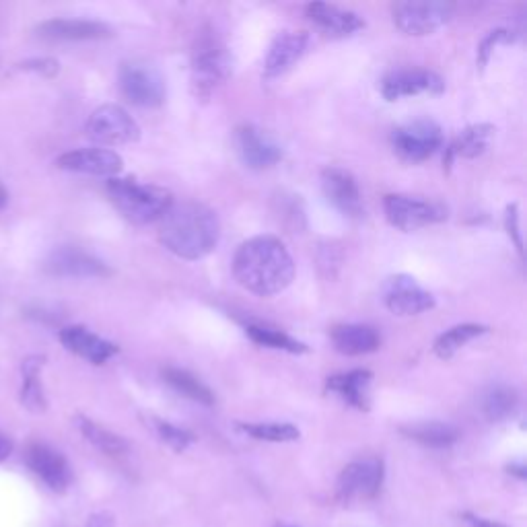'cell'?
<instances>
[{"mask_svg":"<svg viewBox=\"0 0 527 527\" xmlns=\"http://www.w3.org/2000/svg\"><path fill=\"white\" fill-rule=\"evenodd\" d=\"M237 283L258 297L283 293L295 278V262L285 243L272 235L252 237L233 258Z\"/></svg>","mask_w":527,"mask_h":527,"instance_id":"cell-1","label":"cell"},{"mask_svg":"<svg viewBox=\"0 0 527 527\" xmlns=\"http://www.w3.org/2000/svg\"><path fill=\"white\" fill-rule=\"evenodd\" d=\"M159 237L165 248L178 258L200 260L217 248L221 223L215 210L204 204H173L161 219Z\"/></svg>","mask_w":527,"mask_h":527,"instance_id":"cell-2","label":"cell"},{"mask_svg":"<svg viewBox=\"0 0 527 527\" xmlns=\"http://www.w3.org/2000/svg\"><path fill=\"white\" fill-rule=\"evenodd\" d=\"M108 194L122 217L134 225L161 221L173 206V196L169 190L153 184H140L132 178H112L108 182Z\"/></svg>","mask_w":527,"mask_h":527,"instance_id":"cell-3","label":"cell"},{"mask_svg":"<svg viewBox=\"0 0 527 527\" xmlns=\"http://www.w3.org/2000/svg\"><path fill=\"white\" fill-rule=\"evenodd\" d=\"M87 138L101 147L130 145L140 138V126L136 120L116 103L97 108L85 126Z\"/></svg>","mask_w":527,"mask_h":527,"instance_id":"cell-4","label":"cell"},{"mask_svg":"<svg viewBox=\"0 0 527 527\" xmlns=\"http://www.w3.org/2000/svg\"><path fill=\"white\" fill-rule=\"evenodd\" d=\"M231 73L227 50L213 38H202L192 60V91L206 99Z\"/></svg>","mask_w":527,"mask_h":527,"instance_id":"cell-5","label":"cell"},{"mask_svg":"<svg viewBox=\"0 0 527 527\" xmlns=\"http://www.w3.org/2000/svg\"><path fill=\"white\" fill-rule=\"evenodd\" d=\"M394 151L408 163H420L443 147V130L433 120H414L392 132Z\"/></svg>","mask_w":527,"mask_h":527,"instance_id":"cell-6","label":"cell"},{"mask_svg":"<svg viewBox=\"0 0 527 527\" xmlns=\"http://www.w3.org/2000/svg\"><path fill=\"white\" fill-rule=\"evenodd\" d=\"M455 7L439 0H412L394 7V23L406 35H429L453 17Z\"/></svg>","mask_w":527,"mask_h":527,"instance_id":"cell-7","label":"cell"},{"mask_svg":"<svg viewBox=\"0 0 527 527\" xmlns=\"http://www.w3.org/2000/svg\"><path fill=\"white\" fill-rule=\"evenodd\" d=\"M118 83L122 95L138 108H157L165 99V81L149 64H122Z\"/></svg>","mask_w":527,"mask_h":527,"instance_id":"cell-8","label":"cell"},{"mask_svg":"<svg viewBox=\"0 0 527 527\" xmlns=\"http://www.w3.org/2000/svg\"><path fill=\"white\" fill-rule=\"evenodd\" d=\"M383 208L385 217L400 231H416L447 219V210L441 204L400 194L385 196Z\"/></svg>","mask_w":527,"mask_h":527,"instance_id":"cell-9","label":"cell"},{"mask_svg":"<svg viewBox=\"0 0 527 527\" xmlns=\"http://www.w3.org/2000/svg\"><path fill=\"white\" fill-rule=\"evenodd\" d=\"M383 484V462L381 460H359L348 464L336 484L338 499L344 503L350 501H371L379 495Z\"/></svg>","mask_w":527,"mask_h":527,"instance_id":"cell-10","label":"cell"},{"mask_svg":"<svg viewBox=\"0 0 527 527\" xmlns=\"http://www.w3.org/2000/svg\"><path fill=\"white\" fill-rule=\"evenodd\" d=\"M383 303L394 315L410 318L435 307V297L420 287L408 274H396L385 280Z\"/></svg>","mask_w":527,"mask_h":527,"instance_id":"cell-11","label":"cell"},{"mask_svg":"<svg viewBox=\"0 0 527 527\" xmlns=\"http://www.w3.org/2000/svg\"><path fill=\"white\" fill-rule=\"evenodd\" d=\"M445 91V81L425 68H406L390 73L381 83V93L388 101H396L400 97H412L420 93L441 95Z\"/></svg>","mask_w":527,"mask_h":527,"instance_id":"cell-12","label":"cell"},{"mask_svg":"<svg viewBox=\"0 0 527 527\" xmlns=\"http://www.w3.org/2000/svg\"><path fill=\"white\" fill-rule=\"evenodd\" d=\"M322 188L328 202L348 219H361L365 215L363 198L357 180L340 167H328L322 173Z\"/></svg>","mask_w":527,"mask_h":527,"instance_id":"cell-13","label":"cell"},{"mask_svg":"<svg viewBox=\"0 0 527 527\" xmlns=\"http://www.w3.org/2000/svg\"><path fill=\"white\" fill-rule=\"evenodd\" d=\"M25 462L35 476H40L54 493H64L73 482V472L64 455L44 443L29 445L25 453Z\"/></svg>","mask_w":527,"mask_h":527,"instance_id":"cell-14","label":"cell"},{"mask_svg":"<svg viewBox=\"0 0 527 527\" xmlns=\"http://www.w3.org/2000/svg\"><path fill=\"white\" fill-rule=\"evenodd\" d=\"M44 268L52 276H70V278H103L112 274V270L99 258L77 248H60L52 252Z\"/></svg>","mask_w":527,"mask_h":527,"instance_id":"cell-15","label":"cell"},{"mask_svg":"<svg viewBox=\"0 0 527 527\" xmlns=\"http://www.w3.org/2000/svg\"><path fill=\"white\" fill-rule=\"evenodd\" d=\"M56 165L64 171L101 175V178H114L124 167V161L118 153L110 149H79L58 157Z\"/></svg>","mask_w":527,"mask_h":527,"instance_id":"cell-16","label":"cell"},{"mask_svg":"<svg viewBox=\"0 0 527 527\" xmlns=\"http://www.w3.org/2000/svg\"><path fill=\"white\" fill-rule=\"evenodd\" d=\"M38 35L52 42H89L108 40L114 35L112 27L99 21L83 19H50L38 27Z\"/></svg>","mask_w":527,"mask_h":527,"instance_id":"cell-17","label":"cell"},{"mask_svg":"<svg viewBox=\"0 0 527 527\" xmlns=\"http://www.w3.org/2000/svg\"><path fill=\"white\" fill-rule=\"evenodd\" d=\"M60 342L70 353L93 363V365H103L105 361H110L114 355H118V346L114 342L103 340L101 336L93 334L91 330L83 326H68L60 330Z\"/></svg>","mask_w":527,"mask_h":527,"instance_id":"cell-18","label":"cell"},{"mask_svg":"<svg viewBox=\"0 0 527 527\" xmlns=\"http://www.w3.org/2000/svg\"><path fill=\"white\" fill-rule=\"evenodd\" d=\"M237 147L243 163L252 169H268L283 159V149L256 126L237 130Z\"/></svg>","mask_w":527,"mask_h":527,"instance_id":"cell-19","label":"cell"},{"mask_svg":"<svg viewBox=\"0 0 527 527\" xmlns=\"http://www.w3.org/2000/svg\"><path fill=\"white\" fill-rule=\"evenodd\" d=\"M307 46H309V35L303 31L278 33L264 62V77L274 79L285 75L289 68L295 66V62L301 60Z\"/></svg>","mask_w":527,"mask_h":527,"instance_id":"cell-20","label":"cell"},{"mask_svg":"<svg viewBox=\"0 0 527 527\" xmlns=\"http://www.w3.org/2000/svg\"><path fill=\"white\" fill-rule=\"evenodd\" d=\"M305 11H307V17L315 25L330 35H338V38H346V35H353L355 31L365 27V21L357 13L344 11L334 5L313 3V5H307Z\"/></svg>","mask_w":527,"mask_h":527,"instance_id":"cell-21","label":"cell"},{"mask_svg":"<svg viewBox=\"0 0 527 527\" xmlns=\"http://www.w3.org/2000/svg\"><path fill=\"white\" fill-rule=\"evenodd\" d=\"M332 342L338 353L348 357H359V355L375 353L381 344V336L371 326L342 324L332 328Z\"/></svg>","mask_w":527,"mask_h":527,"instance_id":"cell-22","label":"cell"},{"mask_svg":"<svg viewBox=\"0 0 527 527\" xmlns=\"http://www.w3.org/2000/svg\"><path fill=\"white\" fill-rule=\"evenodd\" d=\"M493 134H495V128L490 124H474V126H468L466 130H462L458 136L451 140V145L445 151V157H443L445 167L449 169L455 159H476V157H480L488 149Z\"/></svg>","mask_w":527,"mask_h":527,"instance_id":"cell-23","label":"cell"},{"mask_svg":"<svg viewBox=\"0 0 527 527\" xmlns=\"http://www.w3.org/2000/svg\"><path fill=\"white\" fill-rule=\"evenodd\" d=\"M371 379H373L371 371L357 369V371H348V373L330 377L326 383V388H328V392L338 394L348 406L367 412L369 410Z\"/></svg>","mask_w":527,"mask_h":527,"instance_id":"cell-24","label":"cell"},{"mask_svg":"<svg viewBox=\"0 0 527 527\" xmlns=\"http://www.w3.org/2000/svg\"><path fill=\"white\" fill-rule=\"evenodd\" d=\"M44 367V357H29L23 361V388H21V402L31 412H46L48 402L44 396V388L40 381V371Z\"/></svg>","mask_w":527,"mask_h":527,"instance_id":"cell-25","label":"cell"},{"mask_svg":"<svg viewBox=\"0 0 527 527\" xmlns=\"http://www.w3.org/2000/svg\"><path fill=\"white\" fill-rule=\"evenodd\" d=\"M402 433L420 443V445H427V447H435V449H443L453 445L455 441L460 439V431L455 429L453 425H445V423H418V425H410V427H402Z\"/></svg>","mask_w":527,"mask_h":527,"instance_id":"cell-26","label":"cell"},{"mask_svg":"<svg viewBox=\"0 0 527 527\" xmlns=\"http://www.w3.org/2000/svg\"><path fill=\"white\" fill-rule=\"evenodd\" d=\"M77 425H79V431L83 433V437L93 447L103 451L105 455H112V458H118V455H124L128 451V441L126 439H122L120 435H116V433H112L108 429L99 427L97 423H93V420H89L85 416H79Z\"/></svg>","mask_w":527,"mask_h":527,"instance_id":"cell-27","label":"cell"},{"mask_svg":"<svg viewBox=\"0 0 527 527\" xmlns=\"http://www.w3.org/2000/svg\"><path fill=\"white\" fill-rule=\"evenodd\" d=\"M163 377L171 385V388L175 392H180L182 396H186V398H190L194 402H200L204 406H213L215 404V394L210 392L206 385L198 377H194L192 373H188L184 369L169 367V369L163 371Z\"/></svg>","mask_w":527,"mask_h":527,"instance_id":"cell-28","label":"cell"},{"mask_svg":"<svg viewBox=\"0 0 527 527\" xmlns=\"http://www.w3.org/2000/svg\"><path fill=\"white\" fill-rule=\"evenodd\" d=\"M245 334H248L260 346L285 350V353H291V355L307 353V346L303 342L295 340L293 336L285 334L283 330H276V328H270V326L248 324V326H245Z\"/></svg>","mask_w":527,"mask_h":527,"instance_id":"cell-29","label":"cell"},{"mask_svg":"<svg viewBox=\"0 0 527 527\" xmlns=\"http://www.w3.org/2000/svg\"><path fill=\"white\" fill-rule=\"evenodd\" d=\"M488 328L486 326H480V324H462V326H455L451 330H447L445 334H441L437 340H435V355L443 361L451 359L455 353H458L460 348H464L470 340L482 336Z\"/></svg>","mask_w":527,"mask_h":527,"instance_id":"cell-30","label":"cell"},{"mask_svg":"<svg viewBox=\"0 0 527 527\" xmlns=\"http://www.w3.org/2000/svg\"><path fill=\"white\" fill-rule=\"evenodd\" d=\"M517 404H519V396L513 388H509V385H495V388H490L482 398L484 416L488 420H493V423L509 418L517 410Z\"/></svg>","mask_w":527,"mask_h":527,"instance_id":"cell-31","label":"cell"},{"mask_svg":"<svg viewBox=\"0 0 527 527\" xmlns=\"http://www.w3.org/2000/svg\"><path fill=\"white\" fill-rule=\"evenodd\" d=\"M237 429L252 439L270 443H289L301 437L299 429L289 423H237Z\"/></svg>","mask_w":527,"mask_h":527,"instance_id":"cell-32","label":"cell"},{"mask_svg":"<svg viewBox=\"0 0 527 527\" xmlns=\"http://www.w3.org/2000/svg\"><path fill=\"white\" fill-rule=\"evenodd\" d=\"M153 423H155V431H157V435L161 437V441L167 443L173 451L182 453V451H186V449L196 441V437H194L190 431L180 429V427H175V425L167 423V420H159V418H155Z\"/></svg>","mask_w":527,"mask_h":527,"instance_id":"cell-33","label":"cell"},{"mask_svg":"<svg viewBox=\"0 0 527 527\" xmlns=\"http://www.w3.org/2000/svg\"><path fill=\"white\" fill-rule=\"evenodd\" d=\"M513 42V33L507 29H497V31H490L486 38L482 40V44L478 46V66L480 70L488 64L490 54L499 46V44H511Z\"/></svg>","mask_w":527,"mask_h":527,"instance_id":"cell-34","label":"cell"},{"mask_svg":"<svg viewBox=\"0 0 527 527\" xmlns=\"http://www.w3.org/2000/svg\"><path fill=\"white\" fill-rule=\"evenodd\" d=\"M23 70H31V73H40L44 77H54L58 70H60V64L52 58H35V60H27L23 64H19Z\"/></svg>","mask_w":527,"mask_h":527,"instance_id":"cell-35","label":"cell"},{"mask_svg":"<svg viewBox=\"0 0 527 527\" xmlns=\"http://www.w3.org/2000/svg\"><path fill=\"white\" fill-rule=\"evenodd\" d=\"M505 223H507V231H509V237L515 241V248L519 254H523V241H521V233H519V215H517V204H511L507 208V217H505Z\"/></svg>","mask_w":527,"mask_h":527,"instance_id":"cell-36","label":"cell"},{"mask_svg":"<svg viewBox=\"0 0 527 527\" xmlns=\"http://www.w3.org/2000/svg\"><path fill=\"white\" fill-rule=\"evenodd\" d=\"M464 519L470 523V527H507L503 523L490 521V519H484V517H478V515H470V513H466Z\"/></svg>","mask_w":527,"mask_h":527,"instance_id":"cell-37","label":"cell"},{"mask_svg":"<svg viewBox=\"0 0 527 527\" xmlns=\"http://www.w3.org/2000/svg\"><path fill=\"white\" fill-rule=\"evenodd\" d=\"M89 527H114V517L108 513L93 515L89 521Z\"/></svg>","mask_w":527,"mask_h":527,"instance_id":"cell-38","label":"cell"},{"mask_svg":"<svg viewBox=\"0 0 527 527\" xmlns=\"http://www.w3.org/2000/svg\"><path fill=\"white\" fill-rule=\"evenodd\" d=\"M11 451H13L11 439L5 433H0V462H5L11 455Z\"/></svg>","mask_w":527,"mask_h":527,"instance_id":"cell-39","label":"cell"},{"mask_svg":"<svg viewBox=\"0 0 527 527\" xmlns=\"http://www.w3.org/2000/svg\"><path fill=\"white\" fill-rule=\"evenodd\" d=\"M7 200H9V196H7V190L3 188V184H0V210H3V208H5Z\"/></svg>","mask_w":527,"mask_h":527,"instance_id":"cell-40","label":"cell"},{"mask_svg":"<svg viewBox=\"0 0 527 527\" xmlns=\"http://www.w3.org/2000/svg\"><path fill=\"white\" fill-rule=\"evenodd\" d=\"M509 472H511V474H517V476H519L521 480L525 478V472H523V466H517V468H515V466H509Z\"/></svg>","mask_w":527,"mask_h":527,"instance_id":"cell-41","label":"cell"},{"mask_svg":"<svg viewBox=\"0 0 527 527\" xmlns=\"http://www.w3.org/2000/svg\"><path fill=\"white\" fill-rule=\"evenodd\" d=\"M274 527H293V525H283V523H278V525H274Z\"/></svg>","mask_w":527,"mask_h":527,"instance_id":"cell-42","label":"cell"}]
</instances>
